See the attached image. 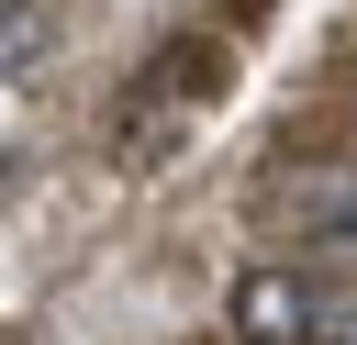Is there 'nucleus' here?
Returning a JSON list of instances; mask_svg holds the SVG:
<instances>
[{
    "label": "nucleus",
    "mask_w": 357,
    "mask_h": 345,
    "mask_svg": "<svg viewBox=\"0 0 357 345\" xmlns=\"http://www.w3.org/2000/svg\"><path fill=\"white\" fill-rule=\"evenodd\" d=\"M312 323H324V300L301 278H279V267L234 278V345H312Z\"/></svg>",
    "instance_id": "f257e3e1"
},
{
    "label": "nucleus",
    "mask_w": 357,
    "mask_h": 345,
    "mask_svg": "<svg viewBox=\"0 0 357 345\" xmlns=\"http://www.w3.org/2000/svg\"><path fill=\"white\" fill-rule=\"evenodd\" d=\"M178 145H190V100H167V89H156L145 111H123V134H112V167H134V178H156V167H167Z\"/></svg>",
    "instance_id": "f03ea898"
},
{
    "label": "nucleus",
    "mask_w": 357,
    "mask_h": 345,
    "mask_svg": "<svg viewBox=\"0 0 357 345\" xmlns=\"http://www.w3.org/2000/svg\"><path fill=\"white\" fill-rule=\"evenodd\" d=\"M45 56V11L33 0H0V67H33Z\"/></svg>",
    "instance_id": "7ed1b4c3"
},
{
    "label": "nucleus",
    "mask_w": 357,
    "mask_h": 345,
    "mask_svg": "<svg viewBox=\"0 0 357 345\" xmlns=\"http://www.w3.org/2000/svg\"><path fill=\"white\" fill-rule=\"evenodd\" d=\"M312 345H357V312H324V323H312Z\"/></svg>",
    "instance_id": "20e7f679"
}]
</instances>
